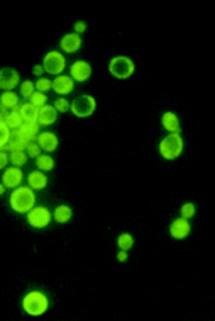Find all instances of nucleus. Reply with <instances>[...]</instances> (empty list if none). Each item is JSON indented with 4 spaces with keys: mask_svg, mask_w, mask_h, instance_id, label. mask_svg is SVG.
I'll return each instance as SVG.
<instances>
[{
    "mask_svg": "<svg viewBox=\"0 0 215 321\" xmlns=\"http://www.w3.org/2000/svg\"><path fill=\"white\" fill-rule=\"evenodd\" d=\"M51 89L59 95H68V94H71L73 89H75V82H73L70 75H58L56 79L53 80Z\"/></svg>",
    "mask_w": 215,
    "mask_h": 321,
    "instance_id": "ddd939ff",
    "label": "nucleus"
},
{
    "mask_svg": "<svg viewBox=\"0 0 215 321\" xmlns=\"http://www.w3.org/2000/svg\"><path fill=\"white\" fill-rule=\"evenodd\" d=\"M29 102L39 109V107H43V105H46V102H48V97H46V94H43V92H34V94L31 95Z\"/></svg>",
    "mask_w": 215,
    "mask_h": 321,
    "instance_id": "bb28decb",
    "label": "nucleus"
},
{
    "mask_svg": "<svg viewBox=\"0 0 215 321\" xmlns=\"http://www.w3.org/2000/svg\"><path fill=\"white\" fill-rule=\"evenodd\" d=\"M58 119V112L56 109L53 107V105H43V107H39V112H38V124L39 126H51L56 122Z\"/></svg>",
    "mask_w": 215,
    "mask_h": 321,
    "instance_id": "2eb2a0df",
    "label": "nucleus"
},
{
    "mask_svg": "<svg viewBox=\"0 0 215 321\" xmlns=\"http://www.w3.org/2000/svg\"><path fill=\"white\" fill-rule=\"evenodd\" d=\"M36 143L39 145L41 150L48 151V153H51L58 148L59 141H58V136L54 135L51 131H44V133H39L38 135V140H36Z\"/></svg>",
    "mask_w": 215,
    "mask_h": 321,
    "instance_id": "4468645a",
    "label": "nucleus"
},
{
    "mask_svg": "<svg viewBox=\"0 0 215 321\" xmlns=\"http://www.w3.org/2000/svg\"><path fill=\"white\" fill-rule=\"evenodd\" d=\"M29 143H31L29 138L19 127H14V130H11V136H9L7 145L4 146L2 151H26Z\"/></svg>",
    "mask_w": 215,
    "mask_h": 321,
    "instance_id": "6e6552de",
    "label": "nucleus"
},
{
    "mask_svg": "<svg viewBox=\"0 0 215 321\" xmlns=\"http://www.w3.org/2000/svg\"><path fill=\"white\" fill-rule=\"evenodd\" d=\"M38 112H39V109L36 107V105L31 104L29 100L19 105V114H21L22 121H27V122H36V121H38Z\"/></svg>",
    "mask_w": 215,
    "mask_h": 321,
    "instance_id": "a211bd4d",
    "label": "nucleus"
},
{
    "mask_svg": "<svg viewBox=\"0 0 215 321\" xmlns=\"http://www.w3.org/2000/svg\"><path fill=\"white\" fill-rule=\"evenodd\" d=\"M190 231H191V226L188 219L178 218L170 224V235L175 238V240H183V238L190 235Z\"/></svg>",
    "mask_w": 215,
    "mask_h": 321,
    "instance_id": "f8f14e48",
    "label": "nucleus"
},
{
    "mask_svg": "<svg viewBox=\"0 0 215 321\" xmlns=\"http://www.w3.org/2000/svg\"><path fill=\"white\" fill-rule=\"evenodd\" d=\"M9 136H11V130H9V126L6 124V122H0V150L7 145Z\"/></svg>",
    "mask_w": 215,
    "mask_h": 321,
    "instance_id": "7c9ffc66",
    "label": "nucleus"
},
{
    "mask_svg": "<svg viewBox=\"0 0 215 321\" xmlns=\"http://www.w3.org/2000/svg\"><path fill=\"white\" fill-rule=\"evenodd\" d=\"M43 68H44V72H48V73H51V75L58 77V75H61L63 70L66 68V59H65V56H63L61 53L49 51L44 56Z\"/></svg>",
    "mask_w": 215,
    "mask_h": 321,
    "instance_id": "423d86ee",
    "label": "nucleus"
},
{
    "mask_svg": "<svg viewBox=\"0 0 215 321\" xmlns=\"http://www.w3.org/2000/svg\"><path fill=\"white\" fill-rule=\"evenodd\" d=\"M70 109L76 117H88L97 109V100L91 95H80L70 104Z\"/></svg>",
    "mask_w": 215,
    "mask_h": 321,
    "instance_id": "39448f33",
    "label": "nucleus"
},
{
    "mask_svg": "<svg viewBox=\"0 0 215 321\" xmlns=\"http://www.w3.org/2000/svg\"><path fill=\"white\" fill-rule=\"evenodd\" d=\"M43 72H44L43 65H36V67H34V70H33V73H34L36 77H41V75H43Z\"/></svg>",
    "mask_w": 215,
    "mask_h": 321,
    "instance_id": "e433bc0d",
    "label": "nucleus"
},
{
    "mask_svg": "<svg viewBox=\"0 0 215 321\" xmlns=\"http://www.w3.org/2000/svg\"><path fill=\"white\" fill-rule=\"evenodd\" d=\"M27 162V155L26 151H11L9 153V163H12L14 167H22Z\"/></svg>",
    "mask_w": 215,
    "mask_h": 321,
    "instance_id": "393cba45",
    "label": "nucleus"
},
{
    "mask_svg": "<svg viewBox=\"0 0 215 321\" xmlns=\"http://www.w3.org/2000/svg\"><path fill=\"white\" fill-rule=\"evenodd\" d=\"M6 124L9 126V130H14V127H21L22 117H21V114H19V105H17L16 109H12V111L7 112Z\"/></svg>",
    "mask_w": 215,
    "mask_h": 321,
    "instance_id": "5701e85b",
    "label": "nucleus"
},
{
    "mask_svg": "<svg viewBox=\"0 0 215 321\" xmlns=\"http://www.w3.org/2000/svg\"><path fill=\"white\" fill-rule=\"evenodd\" d=\"M36 92V87L33 82H29V80H26V82H22L21 84V95L24 99H31V95H33Z\"/></svg>",
    "mask_w": 215,
    "mask_h": 321,
    "instance_id": "c85d7f7f",
    "label": "nucleus"
},
{
    "mask_svg": "<svg viewBox=\"0 0 215 321\" xmlns=\"http://www.w3.org/2000/svg\"><path fill=\"white\" fill-rule=\"evenodd\" d=\"M7 163H9V155L6 153V151L0 150V170H2V168H6Z\"/></svg>",
    "mask_w": 215,
    "mask_h": 321,
    "instance_id": "72a5a7b5",
    "label": "nucleus"
},
{
    "mask_svg": "<svg viewBox=\"0 0 215 321\" xmlns=\"http://www.w3.org/2000/svg\"><path fill=\"white\" fill-rule=\"evenodd\" d=\"M22 180H24V173H22L19 167H14V165L6 168V172L2 175V183L6 185V189H17Z\"/></svg>",
    "mask_w": 215,
    "mask_h": 321,
    "instance_id": "1a4fd4ad",
    "label": "nucleus"
},
{
    "mask_svg": "<svg viewBox=\"0 0 215 321\" xmlns=\"http://www.w3.org/2000/svg\"><path fill=\"white\" fill-rule=\"evenodd\" d=\"M26 155L29 158H38L39 155H41V148H39V145L36 143V141H31L29 145H27V148H26Z\"/></svg>",
    "mask_w": 215,
    "mask_h": 321,
    "instance_id": "2f4dec72",
    "label": "nucleus"
},
{
    "mask_svg": "<svg viewBox=\"0 0 215 321\" xmlns=\"http://www.w3.org/2000/svg\"><path fill=\"white\" fill-rule=\"evenodd\" d=\"M51 218L53 214L49 213V209L43 208V206H34V208L27 213V223L38 229L48 226V224L51 223Z\"/></svg>",
    "mask_w": 215,
    "mask_h": 321,
    "instance_id": "0eeeda50",
    "label": "nucleus"
},
{
    "mask_svg": "<svg viewBox=\"0 0 215 321\" xmlns=\"http://www.w3.org/2000/svg\"><path fill=\"white\" fill-rule=\"evenodd\" d=\"M181 151H183V140L180 133H170L159 143V155L164 160H175L180 157Z\"/></svg>",
    "mask_w": 215,
    "mask_h": 321,
    "instance_id": "7ed1b4c3",
    "label": "nucleus"
},
{
    "mask_svg": "<svg viewBox=\"0 0 215 321\" xmlns=\"http://www.w3.org/2000/svg\"><path fill=\"white\" fill-rule=\"evenodd\" d=\"M81 48V38L78 34H75V33H71V34H66V36H63V39H61V49L65 53H76L78 49Z\"/></svg>",
    "mask_w": 215,
    "mask_h": 321,
    "instance_id": "dca6fc26",
    "label": "nucleus"
},
{
    "mask_svg": "<svg viewBox=\"0 0 215 321\" xmlns=\"http://www.w3.org/2000/svg\"><path fill=\"white\" fill-rule=\"evenodd\" d=\"M117 260H119V262H126V260H127V251L126 250L119 251V253H117Z\"/></svg>",
    "mask_w": 215,
    "mask_h": 321,
    "instance_id": "c9c22d12",
    "label": "nucleus"
},
{
    "mask_svg": "<svg viewBox=\"0 0 215 321\" xmlns=\"http://www.w3.org/2000/svg\"><path fill=\"white\" fill-rule=\"evenodd\" d=\"M53 107L56 109V112H66L68 109H70V102H68L65 97H59V99L54 100Z\"/></svg>",
    "mask_w": 215,
    "mask_h": 321,
    "instance_id": "473e14b6",
    "label": "nucleus"
},
{
    "mask_svg": "<svg viewBox=\"0 0 215 321\" xmlns=\"http://www.w3.org/2000/svg\"><path fill=\"white\" fill-rule=\"evenodd\" d=\"M117 245L121 250H129L132 248V245H134V238H132V235H129V233H122L121 236L117 238Z\"/></svg>",
    "mask_w": 215,
    "mask_h": 321,
    "instance_id": "a878e982",
    "label": "nucleus"
},
{
    "mask_svg": "<svg viewBox=\"0 0 215 321\" xmlns=\"http://www.w3.org/2000/svg\"><path fill=\"white\" fill-rule=\"evenodd\" d=\"M73 216V211L70 206H66V204H59L56 209H54V213H53V218H54V221L59 223V224H63V223H68L71 219Z\"/></svg>",
    "mask_w": 215,
    "mask_h": 321,
    "instance_id": "412c9836",
    "label": "nucleus"
},
{
    "mask_svg": "<svg viewBox=\"0 0 215 321\" xmlns=\"http://www.w3.org/2000/svg\"><path fill=\"white\" fill-rule=\"evenodd\" d=\"M4 192H6V185H4V183H2V182H0V196H2V194H4Z\"/></svg>",
    "mask_w": 215,
    "mask_h": 321,
    "instance_id": "4c0bfd02",
    "label": "nucleus"
},
{
    "mask_svg": "<svg viewBox=\"0 0 215 321\" xmlns=\"http://www.w3.org/2000/svg\"><path fill=\"white\" fill-rule=\"evenodd\" d=\"M49 301L43 292L39 291H33L29 294H26V297L22 299V308L27 314L31 316H41L48 311Z\"/></svg>",
    "mask_w": 215,
    "mask_h": 321,
    "instance_id": "f03ea898",
    "label": "nucleus"
},
{
    "mask_svg": "<svg viewBox=\"0 0 215 321\" xmlns=\"http://www.w3.org/2000/svg\"><path fill=\"white\" fill-rule=\"evenodd\" d=\"M91 75V67L88 61H75L70 67V77L73 79V82H86Z\"/></svg>",
    "mask_w": 215,
    "mask_h": 321,
    "instance_id": "9b49d317",
    "label": "nucleus"
},
{
    "mask_svg": "<svg viewBox=\"0 0 215 321\" xmlns=\"http://www.w3.org/2000/svg\"><path fill=\"white\" fill-rule=\"evenodd\" d=\"M180 213H181V218H183V219H188V221H190V219L193 218L195 213H196L195 204H193V203H185V204L181 206V211H180Z\"/></svg>",
    "mask_w": 215,
    "mask_h": 321,
    "instance_id": "cd10ccee",
    "label": "nucleus"
},
{
    "mask_svg": "<svg viewBox=\"0 0 215 321\" xmlns=\"http://www.w3.org/2000/svg\"><path fill=\"white\" fill-rule=\"evenodd\" d=\"M36 165H38L41 172H49L54 168V160L53 157H49V155H39V157L36 158Z\"/></svg>",
    "mask_w": 215,
    "mask_h": 321,
    "instance_id": "b1692460",
    "label": "nucleus"
},
{
    "mask_svg": "<svg viewBox=\"0 0 215 321\" xmlns=\"http://www.w3.org/2000/svg\"><path fill=\"white\" fill-rule=\"evenodd\" d=\"M17 105H19V97H17V94H14L12 90H7L0 95V109H4V111H12V109H16Z\"/></svg>",
    "mask_w": 215,
    "mask_h": 321,
    "instance_id": "6ab92c4d",
    "label": "nucleus"
},
{
    "mask_svg": "<svg viewBox=\"0 0 215 321\" xmlns=\"http://www.w3.org/2000/svg\"><path fill=\"white\" fill-rule=\"evenodd\" d=\"M27 185L33 190H43L46 189V185H48V177L44 175V172L34 170L27 175Z\"/></svg>",
    "mask_w": 215,
    "mask_h": 321,
    "instance_id": "f3484780",
    "label": "nucleus"
},
{
    "mask_svg": "<svg viewBox=\"0 0 215 321\" xmlns=\"http://www.w3.org/2000/svg\"><path fill=\"white\" fill-rule=\"evenodd\" d=\"M34 87H36V92H43V94H46V92L51 90L53 82L49 80V79H44V77H41V79L34 84Z\"/></svg>",
    "mask_w": 215,
    "mask_h": 321,
    "instance_id": "c756f323",
    "label": "nucleus"
},
{
    "mask_svg": "<svg viewBox=\"0 0 215 321\" xmlns=\"http://www.w3.org/2000/svg\"><path fill=\"white\" fill-rule=\"evenodd\" d=\"M85 29H86V24H85L83 21H78V22L75 24V34L80 36L81 33H85Z\"/></svg>",
    "mask_w": 215,
    "mask_h": 321,
    "instance_id": "f704fd0d",
    "label": "nucleus"
},
{
    "mask_svg": "<svg viewBox=\"0 0 215 321\" xmlns=\"http://www.w3.org/2000/svg\"><path fill=\"white\" fill-rule=\"evenodd\" d=\"M39 124L38 122H27V121H22V124L19 130L24 133V135L29 138V141H36L38 140V135H39Z\"/></svg>",
    "mask_w": 215,
    "mask_h": 321,
    "instance_id": "4be33fe9",
    "label": "nucleus"
},
{
    "mask_svg": "<svg viewBox=\"0 0 215 321\" xmlns=\"http://www.w3.org/2000/svg\"><path fill=\"white\" fill-rule=\"evenodd\" d=\"M19 73H17L14 68H2L0 70V89L2 90H14L17 85H19Z\"/></svg>",
    "mask_w": 215,
    "mask_h": 321,
    "instance_id": "9d476101",
    "label": "nucleus"
},
{
    "mask_svg": "<svg viewBox=\"0 0 215 321\" xmlns=\"http://www.w3.org/2000/svg\"><path fill=\"white\" fill-rule=\"evenodd\" d=\"M134 70H136L134 61L127 56H116L111 59V63H109V72L119 80L129 79L132 73H134Z\"/></svg>",
    "mask_w": 215,
    "mask_h": 321,
    "instance_id": "20e7f679",
    "label": "nucleus"
},
{
    "mask_svg": "<svg viewBox=\"0 0 215 321\" xmlns=\"http://www.w3.org/2000/svg\"><path fill=\"white\" fill-rule=\"evenodd\" d=\"M161 124L166 131L180 133V119H178L175 112H164L161 117Z\"/></svg>",
    "mask_w": 215,
    "mask_h": 321,
    "instance_id": "aec40b11",
    "label": "nucleus"
},
{
    "mask_svg": "<svg viewBox=\"0 0 215 321\" xmlns=\"http://www.w3.org/2000/svg\"><path fill=\"white\" fill-rule=\"evenodd\" d=\"M11 208L19 214H27L36 206V194L34 190L27 187H17L11 194Z\"/></svg>",
    "mask_w": 215,
    "mask_h": 321,
    "instance_id": "f257e3e1",
    "label": "nucleus"
}]
</instances>
